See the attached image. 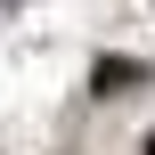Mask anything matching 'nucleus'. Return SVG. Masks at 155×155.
Segmentation results:
<instances>
[{
  "instance_id": "nucleus-1",
  "label": "nucleus",
  "mask_w": 155,
  "mask_h": 155,
  "mask_svg": "<svg viewBox=\"0 0 155 155\" xmlns=\"http://www.w3.org/2000/svg\"><path fill=\"white\" fill-rule=\"evenodd\" d=\"M139 82H147L139 57H98V65H90V90H98V98H131Z\"/></svg>"
},
{
  "instance_id": "nucleus-2",
  "label": "nucleus",
  "mask_w": 155,
  "mask_h": 155,
  "mask_svg": "<svg viewBox=\"0 0 155 155\" xmlns=\"http://www.w3.org/2000/svg\"><path fill=\"white\" fill-rule=\"evenodd\" d=\"M147 155H155V139H147Z\"/></svg>"
}]
</instances>
